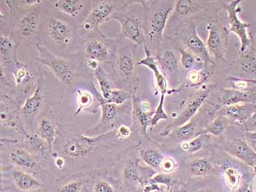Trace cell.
<instances>
[{
    "mask_svg": "<svg viewBox=\"0 0 256 192\" xmlns=\"http://www.w3.org/2000/svg\"><path fill=\"white\" fill-rule=\"evenodd\" d=\"M22 144L25 148L41 159L47 161L52 158L53 150L50 144L36 133L30 131L26 136H23Z\"/></svg>",
    "mask_w": 256,
    "mask_h": 192,
    "instance_id": "cb8c5ba5",
    "label": "cell"
},
{
    "mask_svg": "<svg viewBox=\"0 0 256 192\" xmlns=\"http://www.w3.org/2000/svg\"><path fill=\"white\" fill-rule=\"evenodd\" d=\"M208 38L206 47L211 58L224 60L228 46V29L218 22L207 25Z\"/></svg>",
    "mask_w": 256,
    "mask_h": 192,
    "instance_id": "e0dca14e",
    "label": "cell"
},
{
    "mask_svg": "<svg viewBox=\"0 0 256 192\" xmlns=\"http://www.w3.org/2000/svg\"><path fill=\"white\" fill-rule=\"evenodd\" d=\"M256 111V104H234L224 106L222 115L228 118L236 120L238 123H244L250 118Z\"/></svg>",
    "mask_w": 256,
    "mask_h": 192,
    "instance_id": "f1b7e54d",
    "label": "cell"
},
{
    "mask_svg": "<svg viewBox=\"0 0 256 192\" xmlns=\"http://www.w3.org/2000/svg\"><path fill=\"white\" fill-rule=\"evenodd\" d=\"M199 192H212L210 189H208V188H206V189H203L202 190V191H200Z\"/></svg>",
    "mask_w": 256,
    "mask_h": 192,
    "instance_id": "f5cc1de1",
    "label": "cell"
},
{
    "mask_svg": "<svg viewBox=\"0 0 256 192\" xmlns=\"http://www.w3.org/2000/svg\"><path fill=\"white\" fill-rule=\"evenodd\" d=\"M175 4L176 1H144L146 45L154 56L162 48L164 31Z\"/></svg>",
    "mask_w": 256,
    "mask_h": 192,
    "instance_id": "52a82bcc",
    "label": "cell"
},
{
    "mask_svg": "<svg viewBox=\"0 0 256 192\" xmlns=\"http://www.w3.org/2000/svg\"><path fill=\"white\" fill-rule=\"evenodd\" d=\"M116 139H118L116 130L91 136L80 132L74 125L60 124L52 158H61L64 166L89 164L104 157Z\"/></svg>",
    "mask_w": 256,
    "mask_h": 192,
    "instance_id": "6da1fadb",
    "label": "cell"
},
{
    "mask_svg": "<svg viewBox=\"0 0 256 192\" xmlns=\"http://www.w3.org/2000/svg\"><path fill=\"white\" fill-rule=\"evenodd\" d=\"M202 147H203V139L200 136L195 138L190 142H184L182 145L183 150L190 153H196L202 149Z\"/></svg>",
    "mask_w": 256,
    "mask_h": 192,
    "instance_id": "7bdbcfd3",
    "label": "cell"
},
{
    "mask_svg": "<svg viewBox=\"0 0 256 192\" xmlns=\"http://www.w3.org/2000/svg\"><path fill=\"white\" fill-rule=\"evenodd\" d=\"M246 138L248 143L256 152V131L246 133Z\"/></svg>",
    "mask_w": 256,
    "mask_h": 192,
    "instance_id": "c3c4849f",
    "label": "cell"
},
{
    "mask_svg": "<svg viewBox=\"0 0 256 192\" xmlns=\"http://www.w3.org/2000/svg\"><path fill=\"white\" fill-rule=\"evenodd\" d=\"M44 68L36 60L22 62L18 60L7 68H0L1 90L9 89L12 95L22 102L34 93Z\"/></svg>",
    "mask_w": 256,
    "mask_h": 192,
    "instance_id": "5b68a950",
    "label": "cell"
},
{
    "mask_svg": "<svg viewBox=\"0 0 256 192\" xmlns=\"http://www.w3.org/2000/svg\"><path fill=\"white\" fill-rule=\"evenodd\" d=\"M98 95L100 104L101 118L98 124L96 125L93 129H90L86 131L85 134L88 136H98V135L106 134L112 130H115L114 127L116 125L120 112L124 108V104L118 106L116 104L107 103L101 95L100 92L98 91Z\"/></svg>",
    "mask_w": 256,
    "mask_h": 192,
    "instance_id": "ac0fdd59",
    "label": "cell"
},
{
    "mask_svg": "<svg viewBox=\"0 0 256 192\" xmlns=\"http://www.w3.org/2000/svg\"><path fill=\"white\" fill-rule=\"evenodd\" d=\"M34 48L39 54L36 61L48 68L50 74L71 91L76 90L80 83H86L89 86L94 82L93 73L76 54L70 58H61L40 44Z\"/></svg>",
    "mask_w": 256,
    "mask_h": 192,
    "instance_id": "277c9868",
    "label": "cell"
},
{
    "mask_svg": "<svg viewBox=\"0 0 256 192\" xmlns=\"http://www.w3.org/2000/svg\"><path fill=\"white\" fill-rule=\"evenodd\" d=\"M244 79V82H246V83L254 84V85H256V79Z\"/></svg>",
    "mask_w": 256,
    "mask_h": 192,
    "instance_id": "816d5d0a",
    "label": "cell"
},
{
    "mask_svg": "<svg viewBox=\"0 0 256 192\" xmlns=\"http://www.w3.org/2000/svg\"><path fill=\"white\" fill-rule=\"evenodd\" d=\"M118 39H110L100 30L82 39L76 55L84 61L110 65Z\"/></svg>",
    "mask_w": 256,
    "mask_h": 192,
    "instance_id": "30bf717a",
    "label": "cell"
},
{
    "mask_svg": "<svg viewBox=\"0 0 256 192\" xmlns=\"http://www.w3.org/2000/svg\"></svg>",
    "mask_w": 256,
    "mask_h": 192,
    "instance_id": "11a10c76",
    "label": "cell"
},
{
    "mask_svg": "<svg viewBox=\"0 0 256 192\" xmlns=\"http://www.w3.org/2000/svg\"><path fill=\"white\" fill-rule=\"evenodd\" d=\"M181 41L186 47L184 49L203 63L204 68H210L212 60L208 53L206 44L198 35L196 25L191 24L182 30Z\"/></svg>",
    "mask_w": 256,
    "mask_h": 192,
    "instance_id": "2e32d148",
    "label": "cell"
},
{
    "mask_svg": "<svg viewBox=\"0 0 256 192\" xmlns=\"http://www.w3.org/2000/svg\"><path fill=\"white\" fill-rule=\"evenodd\" d=\"M142 159L146 164L151 166L153 169L158 170L160 169V165L164 156L157 149H150V150H142L140 151Z\"/></svg>",
    "mask_w": 256,
    "mask_h": 192,
    "instance_id": "836d02e7",
    "label": "cell"
},
{
    "mask_svg": "<svg viewBox=\"0 0 256 192\" xmlns=\"http://www.w3.org/2000/svg\"><path fill=\"white\" fill-rule=\"evenodd\" d=\"M20 46L8 33L0 31V68L10 67L18 61L17 52Z\"/></svg>",
    "mask_w": 256,
    "mask_h": 192,
    "instance_id": "603a6c76",
    "label": "cell"
},
{
    "mask_svg": "<svg viewBox=\"0 0 256 192\" xmlns=\"http://www.w3.org/2000/svg\"><path fill=\"white\" fill-rule=\"evenodd\" d=\"M10 176L14 185L20 191H37L44 187L36 177L16 168L12 167L10 170Z\"/></svg>",
    "mask_w": 256,
    "mask_h": 192,
    "instance_id": "4316f807",
    "label": "cell"
},
{
    "mask_svg": "<svg viewBox=\"0 0 256 192\" xmlns=\"http://www.w3.org/2000/svg\"><path fill=\"white\" fill-rule=\"evenodd\" d=\"M242 3V0H232L224 5L227 12L228 22L229 24L228 32L234 33L241 43L240 53L246 52V49L251 46V39L249 33L250 25L242 22L238 18V15L241 12L242 9L240 5Z\"/></svg>",
    "mask_w": 256,
    "mask_h": 192,
    "instance_id": "9a60e30c",
    "label": "cell"
},
{
    "mask_svg": "<svg viewBox=\"0 0 256 192\" xmlns=\"http://www.w3.org/2000/svg\"><path fill=\"white\" fill-rule=\"evenodd\" d=\"M228 151L243 162L256 169V152L246 141L234 140L230 144Z\"/></svg>",
    "mask_w": 256,
    "mask_h": 192,
    "instance_id": "83f0119b",
    "label": "cell"
},
{
    "mask_svg": "<svg viewBox=\"0 0 256 192\" xmlns=\"http://www.w3.org/2000/svg\"><path fill=\"white\" fill-rule=\"evenodd\" d=\"M93 192H114V189L106 180H100L94 183Z\"/></svg>",
    "mask_w": 256,
    "mask_h": 192,
    "instance_id": "f6af8a7d",
    "label": "cell"
},
{
    "mask_svg": "<svg viewBox=\"0 0 256 192\" xmlns=\"http://www.w3.org/2000/svg\"><path fill=\"white\" fill-rule=\"evenodd\" d=\"M153 182H162V183H169L170 181V176L165 174H160L156 175L152 180Z\"/></svg>",
    "mask_w": 256,
    "mask_h": 192,
    "instance_id": "681fc988",
    "label": "cell"
},
{
    "mask_svg": "<svg viewBox=\"0 0 256 192\" xmlns=\"http://www.w3.org/2000/svg\"><path fill=\"white\" fill-rule=\"evenodd\" d=\"M59 125L56 115L50 108L38 119L34 133L44 139L53 150V144L58 138Z\"/></svg>",
    "mask_w": 256,
    "mask_h": 192,
    "instance_id": "d6986e66",
    "label": "cell"
},
{
    "mask_svg": "<svg viewBox=\"0 0 256 192\" xmlns=\"http://www.w3.org/2000/svg\"><path fill=\"white\" fill-rule=\"evenodd\" d=\"M20 100L7 92L1 91L0 97V123L2 128L12 130L20 136H26L29 131L23 123Z\"/></svg>",
    "mask_w": 256,
    "mask_h": 192,
    "instance_id": "4fadbf2b",
    "label": "cell"
},
{
    "mask_svg": "<svg viewBox=\"0 0 256 192\" xmlns=\"http://www.w3.org/2000/svg\"><path fill=\"white\" fill-rule=\"evenodd\" d=\"M46 4L77 25L86 20L92 9V0H50Z\"/></svg>",
    "mask_w": 256,
    "mask_h": 192,
    "instance_id": "5bb4252c",
    "label": "cell"
},
{
    "mask_svg": "<svg viewBox=\"0 0 256 192\" xmlns=\"http://www.w3.org/2000/svg\"><path fill=\"white\" fill-rule=\"evenodd\" d=\"M240 66L244 72L256 74V50L251 46L241 54Z\"/></svg>",
    "mask_w": 256,
    "mask_h": 192,
    "instance_id": "d6a6232c",
    "label": "cell"
},
{
    "mask_svg": "<svg viewBox=\"0 0 256 192\" xmlns=\"http://www.w3.org/2000/svg\"><path fill=\"white\" fill-rule=\"evenodd\" d=\"M80 43L78 25L44 1L38 44L56 56L70 58L78 52Z\"/></svg>",
    "mask_w": 256,
    "mask_h": 192,
    "instance_id": "3957f363",
    "label": "cell"
},
{
    "mask_svg": "<svg viewBox=\"0 0 256 192\" xmlns=\"http://www.w3.org/2000/svg\"><path fill=\"white\" fill-rule=\"evenodd\" d=\"M224 177L226 182L230 188H236L240 183V176L236 169L233 168H227L224 171Z\"/></svg>",
    "mask_w": 256,
    "mask_h": 192,
    "instance_id": "b9f144b4",
    "label": "cell"
},
{
    "mask_svg": "<svg viewBox=\"0 0 256 192\" xmlns=\"http://www.w3.org/2000/svg\"><path fill=\"white\" fill-rule=\"evenodd\" d=\"M250 125L251 126L256 128V111L254 112V115L251 116L250 118L246 122V125Z\"/></svg>",
    "mask_w": 256,
    "mask_h": 192,
    "instance_id": "f907efd6",
    "label": "cell"
},
{
    "mask_svg": "<svg viewBox=\"0 0 256 192\" xmlns=\"http://www.w3.org/2000/svg\"><path fill=\"white\" fill-rule=\"evenodd\" d=\"M93 76L94 80L98 82L100 90L101 95L104 97V100H106L110 95V92L116 88L113 78L110 73H107L102 68L101 65H99L96 69L93 71Z\"/></svg>",
    "mask_w": 256,
    "mask_h": 192,
    "instance_id": "4dcf8cb0",
    "label": "cell"
},
{
    "mask_svg": "<svg viewBox=\"0 0 256 192\" xmlns=\"http://www.w3.org/2000/svg\"><path fill=\"white\" fill-rule=\"evenodd\" d=\"M144 52V58L140 59L137 61V66H145L152 71L154 75V81H156V86L161 94L166 95L168 93V81L166 77L164 75V73L159 69L158 66L157 60L156 57L152 53L150 49L148 47L143 49Z\"/></svg>",
    "mask_w": 256,
    "mask_h": 192,
    "instance_id": "d4e9b609",
    "label": "cell"
},
{
    "mask_svg": "<svg viewBox=\"0 0 256 192\" xmlns=\"http://www.w3.org/2000/svg\"><path fill=\"white\" fill-rule=\"evenodd\" d=\"M1 31L8 33L14 41L25 47L38 44L44 0L36 3L24 0L18 5L16 0H1Z\"/></svg>",
    "mask_w": 256,
    "mask_h": 192,
    "instance_id": "7a4b0ae2",
    "label": "cell"
},
{
    "mask_svg": "<svg viewBox=\"0 0 256 192\" xmlns=\"http://www.w3.org/2000/svg\"><path fill=\"white\" fill-rule=\"evenodd\" d=\"M132 96V95L126 90L115 88L110 92L108 98L105 101L107 103H110V104L121 106L126 104L128 100L131 99Z\"/></svg>",
    "mask_w": 256,
    "mask_h": 192,
    "instance_id": "8d00e7d4",
    "label": "cell"
},
{
    "mask_svg": "<svg viewBox=\"0 0 256 192\" xmlns=\"http://www.w3.org/2000/svg\"><path fill=\"white\" fill-rule=\"evenodd\" d=\"M164 192H165V191H164Z\"/></svg>",
    "mask_w": 256,
    "mask_h": 192,
    "instance_id": "db71d44e",
    "label": "cell"
},
{
    "mask_svg": "<svg viewBox=\"0 0 256 192\" xmlns=\"http://www.w3.org/2000/svg\"><path fill=\"white\" fill-rule=\"evenodd\" d=\"M83 188L82 180H72L60 187L58 192H80Z\"/></svg>",
    "mask_w": 256,
    "mask_h": 192,
    "instance_id": "ee69618b",
    "label": "cell"
},
{
    "mask_svg": "<svg viewBox=\"0 0 256 192\" xmlns=\"http://www.w3.org/2000/svg\"><path fill=\"white\" fill-rule=\"evenodd\" d=\"M176 168V163L172 158H166L162 160L160 165V169L165 173L173 172Z\"/></svg>",
    "mask_w": 256,
    "mask_h": 192,
    "instance_id": "bcb514c9",
    "label": "cell"
},
{
    "mask_svg": "<svg viewBox=\"0 0 256 192\" xmlns=\"http://www.w3.org/2000/svg\"><path fill=\"white\" fill-rule=\"evenodd\" d=\"M196 131V125L192 123H188L176 129V137L180 140H186L194 136Z\"/></svg>",
    "mask_w": 256,
    "mask_h": 192,
    "instance_id": "ab89813d",
    "label": "cell"
},
{
    "mask_svg": "<svg viewBox=\"0 0 256 192\" xmlns=\"http://www.w3.org/2000/svg\"><path fill=\"white\" fill-rule=\"evenodd\" d=\"M48 75V71H42L34 93L24 101L22 106L23 118L38 121L40 115L54 106L50 102L52 83Z\"/></svg>",
    "mask_w": 256,
    "mask_h": 192,
    "instance_id": "8fae6325",
    "label": "cell"
},
{
    "mask_svg": "<svg viewBox=\"0 0 256 192\" xmlns=\"http://www.w3.org/2000/svg\"><path fill=\"white\" fill-rule=\"evenodd\" d=\"M90 90L85 89L77 88L76 92V112L74 115L76 117L80 115L82 112H88V113L94 115L97 113L98 109L100 108V104L98 98V90L94 85V82H92L88 86Z\"/></svg>",
    "mask_w": 256,
    "mask_h": 192,
    "instance_id": "ffe728a7",
    "label": "cell"
},
{
    "mask_svg": "<svg viewBox=\"0 0 256 192\" xmlns=\"http://www.w3.org/2000/svg\"><path fill=\"white\" fill-rule=\"evenodd\" d=\"M206 2L196 0H178L176 1L174 12L181 17H189L204 9Z\"/></svg>",
    "mask_w": 256,
    "mask_h": 192,
    "instance_id": "1f68e13d",
    "label": "cell"
},
{
    "mask_svg": "<svg viewBox=\"0 0 256 192\" xmlns=\"http://www.w3.org/2000/svg\"><path fill=\"white\" fill-rule=\"evenodd\" d=\"M116 132H118V138H121V139L127 138L131 134L129 127L124 124L120 125L116 129Z\"/></svg>",
    "mask_w": 256,
    "mask_h": 192,
    "instance_id": "7dc6e473",
    "label": "cell"
},
{
    "mask_svg": "<svg viewBox=\"0 0 256 192\" xmlns=\"http://www.w3.org/2000/svg\"><path fill=\"white\" fill-rule=\"evenodd\" d=\"M131 104L132 117L138 122L144 134H146V129L150 126V122L154 111H152L151 104L148 101H142L137 95L132 96Z\"/></svg>",
    "mask_w": 256,
    "mask_h": 192,
    "instance_id": "484cf974",
    "label": "cell"
},
{
    "mask_svg": "<svg viewBox=\"0 0 256 192\" xmlns=\"http://www.w3.org/2000/svg\"><path fill=\"white\" fill-rule=\"evenodd\" d=\"M212 166L205 158H197L190 164V171L195 176H203L211 171Z\"/></svg>",
    "mask_w": 256,
    "mask_h": 192,
    "instance_id": "d590c367",
    "label": "cell"
},
{
    "mask_svg": "<svg viewBox=\"0 0 256 192\" xmlns=\"http://www.w3.org/2000/svg\"><path fill=\"white\" fill-rule=\"evenodd\" d=\"M144 1H126L109 19L120 25L118 39L128 40L142 49L146 47L144 33Z\"/></svg>",
    "mask_w": 256,
    "mask_h": 192,
    "instance_id": "ba28073f",
    "label": "cell"
},
{
    "mask_svg": "<svg viewBox=\"0 0 256 192\" xmlns=\"http://www.w3.org/2000/svg\"><path fill=\"white\" fill-rule=\"evenodd\" d=\"M154 57L164 75L168 76L176 72L178 68V60L172 51H162L160 49Z\"/></svg>",
    "mask_w": 256,
    "mask_h": 192,
    "instance_id": "f546056e",
    "label": "cell"
},
{
    "mask_svg": "<svg viewBox=\"0 0 256 192\" xmlns=\"http://www.w3.org/2000/svg\"><path fill=\"white\" fill-rule=\"evenodd\" d=\"M1 151L2 161L9 163L11 167L29 173L36 178L46 172L45 160L32 153L17 139L2 137Z\"/></svg>",
    "mask_w": 256,
    "mask_h": 192,
    "instance_id": "9c48e42d",
    "label": "cell"
},
{
    "mask_svg": "<svg viewBox=\"0 0 256 192\" xmlns=\"http://www.w3.org/2000/svg\"><path fill=\"white\" fill-rule=\"evenodd\" d=\"M118 39L116 49L112 58V78L115 87L126 90L132 96L137 95L140 79L136 71V49L137 46L128 40Z\"/></svg>",
    "mask_w": 256,
    "mask_h": 192,
    "instance_id": "8992f818",
    "label": "cell"
},
{
    "mask_svg": "<svg viewBox=\"0 0 256 192\" xmlns=\"http://www.w3.org/2000/svg\"><path fill=\"white\" fill-rule=\"evenodd\" d=\"M210 93H211V91L210 90H206L202 92L200 94L197 95L192 101H190L189 104L182 112L181 115H178V118L172 124L168 125L165 129L162 130L160 135L161 136H167L172 131H175L180 127L188 123L187 122L189 121L194 117V115L196 113L197 111L198 110L199 108L204 102L205 100L208 98Z\"/></svg>",
    "mask_w": 256,
    "mask_h": 192,
    "instance_id": "44dd1931",
    "label": "cell"
},
{
    "mask_svg": "<svg viewBox=\"0 0 256 192\" xmlns=\"http://www.w3.org/2000/svg\"><path fill=\"white\" fill-rule=\"evenodd\" d=\"M178 52L181 55V65L186 70H190L196 64V57L188 52L186 49L178 48Z\"/></svg>",
    "mask_w": 256,
    "mask_h": 192,
    "instance_id": "60d3db41",
    "label": "cell"
},
{
    "mask_svg": "<svg viewBox=\"0 0 256 192\" xmlns=\"http://www.w3.org/2000/svg\"><path fill=\"white\" fill-rule=\"evenodd\" d=\"M126 1L118 0H92V9L86 20L78 26L80 39L98 31L100 27L109 22L112 15L124 4Z\"/></svg>",
    "mask_w": 256,
    "mask_h": 192,
    "instance_id": "7c38bea8",
    "label": "cell"
},
{
    "mask_svg": "<svg viewBox=\"0 0 256 192\" xmlns=\"http://www.w3.org/2000/svg\"><path fill=\"white\" fill-rule=\"evenodd\" d=\"M208 68H204L200 71H191L188 74L187 83L188 86L197 87L206 82L210 77Z\"/></svg>",
    "mask_w": 256,
    "mask_h": 192,
    "instance_id": "e575fe53",
    "label": "cell"
},
{
    "mask_svg": "<svg viewBox=\"0 0 256 192\" xmlns=\"http://www.w3.org/2000/svg\"><path fill=\"white\" fill-rule=\"evenodd\" d=\"M218 101L222 106L234 105L242 103L256 104V87L246 90L222 89L218 96Z\"/></svg>",
    "mask_w": 256,
    "mask_h": 192,
    "instance_id": "7402d4cb",
    "label": "cell"
},
{
    "mask_svg": "<svg viewBox=\"0 0 256 192\" xmlns=\"http://www.w3.org/2000/svg\"><path fill=\"white\" fill-rule=\"evenodd\" d=\"M226 129V121L224 117H218L214 119L204 131L205 134H210L214 136L222 134Z\"/></svg>",
    "mask_w": 256,
    "mask_h": 192,
    "instance_id": "74e56055",
    "label": "cell"
},
{
    "mask_svg": "<svg viewBox=\"0 0 256 192\" xmlns=\"http://www.w3.org/2000/svg\"><path fill=\"white\" fill-rule=\"evenodd\" d=\"M165 96L166 95L164 94L160 95L159 104H158L157 109L154 111V114L152 117L151 122H150V126L151 127L156 126L158 123H159L160 120H167L168 117L165 111H164V108Z\"/></svg>",
    "mask_w": 256,
    "mask_h": 192,
    "instance_id": "f35d334b",
    "label": "cell"
}]
</instances>
